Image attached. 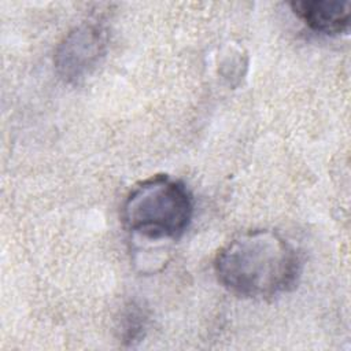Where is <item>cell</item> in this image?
I'll use <instances>...</instances> for the list:
<instances>
[{"label": "cell", "mask_w": 351, "mask_h": 351, "mask_svg": "<svg viewBox=\"0 0 351 351\" xmlns=\"http://www.w3.org/2000/svg\"><path fill=\"white\" fill-rule=\"evenodd\" d=\"M104 29L85 22L71 29L58 44L53 64L58 74L69 84H78L99 66L106 55Z\"/></svg>", "instance_id": "3957f363"}, {"label": "cell", "mask_w": 351, "mask_h": 351, "mask_svg": "<svg viewBox=\"0 0 351 351\" xmlns=\"http://www.w3.org/2000/svg\"><path fill=\"white\" fill-rule=\"evenodd\" d=\"M293 14L311 30L322 34H340L348 30L351 4L337 0H296Z\"/></svg>", "instance_id": "277c9868"}, {"label": "cell", "mask_w": 351, "mask_h": 351, "mask_svg": "<svg viewBox=\"0 0 351 351\" xmlns=\"http://www.w3.org/2000/svg\"><path fill=\"white\" fill-rule=\"evenodd\" d=\"M195 202L188 186L167 174L136 184L121 207L125 228L148 240H178L188 230Z\"/></svg>", "instance_id": "7a4b0ae2"}, {"label": "cell", "mask_w": 351, "mask_h": 351, "mask_svg": "<svg viewBox=\"0 0 351 351\" xmlns=\"http://www.w3.org/2000/svg\"><path fill=\"white\" fill-rule=\"evenodd\" d=\"M218 282L247 299H271L292 291L302 271L291 241L273 229H251L232 237L214 258Z\"/></svg>", "instance_id": "6da1fadb"}]
</instances>
